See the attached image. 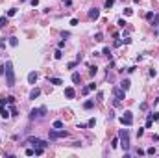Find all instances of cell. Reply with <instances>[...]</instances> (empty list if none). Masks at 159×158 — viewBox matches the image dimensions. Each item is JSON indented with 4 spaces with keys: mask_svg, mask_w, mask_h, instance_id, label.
<instances>
[{
    "mask_svg": "<svg viewBox=\"0 0 159 158\" xmlns=\"http://www.w3.org/2000/svg\"><path fill=\"white\" fill-rule=\"evenodd\" d=\"M118 141H120V145H122L124 151H130V130L128 128L118 130Z\"/></svg>",
    "mask_w": 159,
    "mask_h": 158,
    "instance_id": "1",
    "label": "cell"
},
{
    "mask_svg": "<svg viewBox=\"0 0 159 158\" xmlns=\"http://www.w3.org/2000/svg\"><path fill=\"white\" fill-rule=\"evenodd\" d=\"M6 84L9 87L15 86V73H13V65H11V61H7V63H6Z\"/></svg>",
    "mask_w": 159,
    "mask_h": 158,
    "instance_id": "2",
    "label": "cell"
},
{
    "mask_svg": "<svg viewBox=\"0 0 159 158\" xmlns=\"http://www.w3.org/2000/svg\"><path fill=\"white\" fill-rule=\"evenodd\" d=\"M26 143L33 145V149H35V147H43V149H46V147H48V141H44V140H41V138H33V136L28 138Z\"/></svg>",
    "mask_w": 159,
    "mask_h": 158,
    "instance_id": "3",
    "label": "cell"
},
{
    "mask_svg": "<svg viewBox=\"0 0 159 158\" xmlns=\"http://www.w3.org/2000/svg\"><path fill=\"white\" fill-rule=\"evenodd\" d=\"M120 123L124 127H132L133 125V114L132 112H124V115H120Z\"/></svg>",
    "mask_w": 159,
    "mask_h": 158,
    "instance_id": "4",
    "label": "cell"
},
{
    "mask_svg": "<svg viewBox=\"0 0 159 158\" xmlns=\"http://www.w3.org/2000/svg\"><path fill=\"white\" fill-rule=\"evenodd\" d=\"M57 138H67V130H52V132H50V140H57Z\"/></svg>",
    "mask_w": 159,
    "mask_h": 158,
    "instance_id": "5",
    "label": "cell"
},
{
    "mask_svg": "<svg viewBox=\"0 0 159 158\" xmlns=\"http://www.w3.org/2000/svg\"><path fill=\"white\" fill-rule=\"evenodd\" d=\"M113 95H115V99H117V101H122V99L126 97V91L122 89V87H120V89L115 87V89H113Z\"/></svg>",
    "mask_w": 159,
    "mask_h": 158,
    "instance_id": "6",
    "label": "cell"
},
{
    "mask_svg": "<svg viewBox=\"0 0 159 158\" xmlns=\"http://www.w3.org/2000/svg\"><path fill=\"white\" fill-rule=\"evenodd\" d=\"M98 17H100V9L98 7H91L89 9V19L91 21H96Z\"/></svg>",
    "mask_w": 159,
    "mask_h": 158,
    "instance_id": "7",
    "label": "cell"
},
{
    "mask_svg": "<svg viewBox=\"0 0 159 158\" xmlns=\"http://www.w3.org/2000/svg\"><path fill=\"white\" fill-rule=\"evenodd\" d=\"M0 117H2V119H9V117H11V112H9L7 108H4L2 104H0Z\"/></svg>",
    "mask_w": 159,
    "mask_h": 158,
    "instance_id": "8",
    "label": "cell"
},
{
    "mask_svg": "<svg viewBox=\"0 0 159 158\" xmlns=\"http://www.w3.org/2000/svg\"><path fill=\"white\" fill-rule=\"evenodd\" d=\"M39 117H43V114H41V108L37 110V108H33L32 112H30V119L33 121V119H39Z\"/></svg>",
    "mask_w": 159,
    "mask_h": 158,
    "instance_id": "9",
    "label": "cell"
},
{
    "mask_svg": "<svg viewBox=\"0 0 159 158\" xmlns=\"http://www.w3.org/2000/svg\"><path fill=\"white\" fill-rule=\"evenodd\" d=\"M65 97H67V99H74V97H76L74 87H65Z\"/></svg>",
    "mask_w": 159,
    "mask_h": 158,
    "instance_id": "10",
    "label": "cell"
},
{
    "mask_svg": "<svg viewBox=\"0 0 159 158\" xmlns=\"http://www.w3.org/2000/svg\"><path fill=\"white\" fill-rule=\"evenodd\" d=\"M39 95H41V89H39V87H33V89L30 91V99H32V101H35Z\"/></svg>",
    "mask_w": 159,
    "mask_h": 158,
    "instance_id": "11",
    "label": "cell"
},
{
    "mask_svg": "<svg viewBox=\"0 0 159 158\" xmlns=\"http://www.w3.org/2000/svg\"><path fill=\"white\" fill-rule=\"evenodd\" d=\"M37 78H39V76H37V73H35V71H32L30 74H28V82H30V84H35Z\"/></svg>",
    "mask_w": 159,
    "mask_h": 158,
    "instance_id": "12",
    "label": "cell"
},
{
    "mask_svg": "<svg viewBox=\"0 0 159 158\" xmlns=\"http://www.w3.org/2000/svg\"><path fill=\"white\" fill-rule=\"evenodd\" d=\"M48 82L52 84V86H61V84H63V80L57 78V76H52V78H48Z\"/></svg>",
    "mask_w": 159,
    "mask_h": 158,
    "instance_id": "13",
    "label": "cell"
},
{
    "mask_svg": "<svg viewBox=\"0 0 159 158\" xmlns=\"http://www.w3.org/2000/svg\"><path fill=\"white\" fill-rule=\"evenodd\" d=\"M130 84H132V82H130V78H124L122 82H120V87H122L124 91H128V89H130Z\"/></svg>",
    "mask_w": 159,
    "mask_h": 158,
    "instance_id": "14",
    "label": "cell"
},
{
    "mask_svg": "<svg viewBox=\"0 0 159 158\" xmlns=\"http://www.w3.org/2000/svg\"><path fill=\"white\" fill-rule=\"evenodd\" d=\"M93 106H94V101H93V99H89V101L83 102V108H85V110H91Z\"/></svg>",
    "mask_w": 159,
    "mask_h": 158,
    "instance_id": "15",
    "label": "cell"
},
{
    "mask_svg": "<svg viewBox=\"0 0 159 158\" xmlns=\"http://www.w3.org/2000/svg\"><path fill=\"white\" fill-rule=\"evenodd\" d=\"M80 80H82V76H80V73H72V82H74V84H78Z\"/></svg>",
    "mask_w": 159,
    "mask_h": 158,
    "instance_id": "16",
    "label": "cell"
},
{
    "mask_svg": "<svg viewBox=\"0 0 159 158\" xmlns=\"http://www.w3.org/2000/svg\"><path fill=\"white\" fill-rule=\"evenodd\" d=\"M96 73H98V67H96V65H91V67H89V74H91V76H94Z\"/></svg>",
    "mask_w": 159,
    "mask_h": 158,
    "instance_id": "17",
    "label": "cell"
},
{
    "mask_svg": "<svg viewBox=\"0 0 159 158\" xmlns=\"http://www.w3.org/2000/svg\"><path fill=\"white\" fill-rule=\"evenodd\" d=\"M6 24H7V17H6V15H2V17H0V28H4Z\"/></svg>",
    "mask_w": 159,
    "mask_h": 158,
    "instance_id": "18",
    "label": "cell"
},
{
    "mask_svg": "<svg viewBox=\"0 0 159 158\" xmlns=\"http://www.w3.org/2000/svg\"><path fill=\"white\" fill-rule=\"evenodd\" d=\"M54 58H55V60H61V58H63V52H61V49H57V50L54 52Z\"/></svg>",
    "mask_w": 159,
    "mask_h": 158,
    "instance_id": "19",
    "label": "cell"
},
{
    "mask_svg": "<svg viewBox=\"0 0 159 158\" xmlns=\"http://www.w3.org/2000/svg\"><path fill=\"white\" fill-rule=\"evenodd\" d=\"M54 128L55 130H61L63 128V121H54Z\"/></svg>",
    "mask_w": 159,
    "mask_h": 158,
    "instance_id": "20",
    "label": "cell"
},
{
    "mask_svg": "<svg viewBox=\"0 0 159 158\" xmlns=\"http://www.w3.org/2000/svg\"><path fill=\"white\" fill-rule=\"evenodd\" d=\"M102 54H104V56H107V58H109V60H111V58H113V56H111V50H109V47H105L104 50H102Z\"/></svg>",
    "mask_w": 159,
    "mask_h": 158,
    "instance_id": "21",
    "label": "cell"
},
{
    "mask_svg": "<svg viewBox=\"0 0 159 158\" xmlns=\"http://www.w3.org/2000/svg\"><path fill=\"white\" fill-rule=\"evenodd\" d=\"M9 45H11V47H17V45H19V39H17V37H9Z\"/></svg>",
    "mask_w": 159,
    "mask_h": 158,
    "instance_id": "22",
    "label": "cell"
},
{
    "mask_svg": "<svg viewBox=\"0 0 159 158\" xmlns=\"http://www.w3.org/2000/svg\"><path fill=\"white\" fill-rule=\"evenodd\" d=\"M152 123H154V119L148 115V117H146V128H152Z\"/></svg>",
    "mask_w": 159,
    "mask_h": 158,
    "instance_id": "23",
    "label": "cell"
},
{
    "mask_svg": "<svg viewBox=\"0 0 159 158\" xmlns=\"http://www.w3.org/2000/svg\"><path fill=\"white\" fill-rule=\"evenodd\" d=\"M152 19H154V21H152V24H154V26H159V24H157V22H159V13H155V15L152 17Z\"/></svg>",
    "mask_w": 159,
    "mask_h": 158,
    "instance_id": "24",
    "label": "cell"
},
{
    "mask_svg": "<svg viewBox=\"0 0 159 158\" xmlns=\"http://www.w3.org/2000/svg\"><path fill=\"white\" fill-rule=\"evenodd\" d=\"M17 15V7H11L9 11H7V17H15Z\"/></svg>",
    "mask_w": 159,
    "mask_h": 158,
    "instance_id": "25",
    "label": "cell"
},
{
    "mask_svg": "<svg viewBox=\"0 0 159 158\" xmlns=\"http://www.w3.org/2000/svg\"><path fill=\"white\" fill-rule=\"evenodd\" d=\"M148 115L152 117L154 121H159V114H157V112H152V114H148Z\"/></svg>",
    "mask_w": 159,
    "mask_h": 158,
    "instance_id": "26",
    "label": "cell"
},
{
    "mask_svg": "<svg viewBox=\"0 0 159 158\" xmlns=\"http://www.w3.org/2000/svg\"><path fill=\"white\" fill-rule=\"evenodd\" d=\"M113 4H115V0H105V4H104V6H105V9H109Z\"/></svg>",
    "mask_w": 159,
    "mask_h": 158,
    "instance_id": "27",
    "label": "cell"
},
{
    "mask_svg": "<svg viewBox=\"0 0 159 158\" xmlns=\"http://www.w3.org/2000/svg\"><path fill=\"white\" fill-rule=\"evenodd\" d=\"M118 143H120V141H118V138H115V140L111 141V147H113V149H117V147H118Z\"/></svg>",
    "mask_w": 159,
    "mask_h": 158,
    "instance_id": "28",
    "label": "cell"
},
{
    "mask_svg": "<svg viewBox=\"0 0 159 158\" xmlns=\"http://www.w3.org/2000/svg\"><path fill=\"white\" fill-rule=\"evenodd\" d=\"M78 63H80V61H70V63H67V69H74Z\"/></svg>",
    "mask_w": 159,
    "mask_h": 158,
    "instance_id": "29",
    "label": "cell"
},
{
    "mask_svg": "<svg viewBox=\"0 0 159 158\" xmlns=\"http://www.w3.org/2000/svg\"><path fill=\"white\" fill-rule=\"evenodd\" d=\"M117 24H118V26H120V28H124V26H126V24H128V22H126L124 19H118V22H117Z\"/></svg>",
    "mask_w": 159,
    "mask_h": 158,
    "instance_id": "30",
    "label": "cell"
},
{
    "mask_svg": "<svg viewBox=\"0 0 159 158\" xmlns=\"http://www.w3.org/2000/svg\"><path fill=\"white\" fill-rule=\"evenodd\" d=\"M94 41H104V36H102V34H100V32H98L96 36H94Z\"/></svg>",
    "mask_w": 159,
    "mask_h": 158,
    "instance_id": "31",
    "label": "cell"
},
{
    "mask_svg": "<svg viewBox=\"0 0 159 158\" xmlns=\"http://www.w3.org/2000/svg\"><path fill=\"white\" fill-rule=\"evenodd\" d=\"M124 15H128V17H130V15H133V9H130V7H124Z\"/></svg>",
    "mask_w": 159,
    "mask_h": 158,
    "instance_id": "32",
    "label": "cell"
},
{
    "mask_svg": "<svg viewBox=\"0 0 159 158\" xmlns=\"http://www.w3.org/2000/svg\"><path fill=\"white\" fill-rule=\"evenodd\" d=\"M155 152H157V151H155V147H150V149L146 151V154H155Z\"/></svg>",
    "mask_w": 159,
    "mask_h": 158,
    "instance_id": "33",
    "label": "cell"
},
{
    "mask_svg": "<svg viewBox=\"0 0 159 158\" xmlns=\"http://www.w3.org/2000/svg\"><path fill=\"white\" fill-rule=\"evenodd\" d=\"M26 154H28V156H33V154H35V149H26Z\"/></svg>",
    "mask_w": 159,
    "mask_h": 158,
    "instance_id": "34",
    "label": "cell"
},
{
    "mask_svg": "<svg viewBox=\"0 0 159 158\" xmlns=\"http://www.w3.org/2000/svg\"><path fill=\"white\" fill-rule=\"evenodd\" d=\"M94 125H96V121H94V119H91V121L87 123V127H89V128H93V127H94Z\"/></svg>",
    "mask_w": 159,
    "mask_h": 158,
    "instance_id": "35",
    "label": "cell"
},
{
    "mask_svg": "<svg viewBox=\"0 0 159 158\" xmlns=\"http://www.w3.org/2000/svg\"><path fill=\"white\" fill-rule=\"evenodd\" d=\"M135 154H139V156H143V154H146L143 149H135Z\"/></svg>",
    "mask_w": 159,
    "mask_h": 158,
    "instance_id": "36",
    "label": "cell"
},
{
    "mask_svg": "<svg viewBox=\"0 0 159 158\" xmlns=\"http://www.w3.org/2000/svg\"><path fill=\"white\" fill-rule=\"evenodd\" d=\"M82 93H83V95H89V93H91V89H89V87H83Z\"/></svg>",
    "mask_w": 159,
    "mask_h": 158,
    "instance_id": "37",
    "label": "cell"
},
{
    "mask_svg": "<svg viewBox=\"0 0 159 158\" xmlns=\"http://www.w3.org/2000/svg\"><path fill=\"white\" fill-rule=\"evenodd\" d=\"M143 134H144V128H139V130H137V138H141Z\"/></svg>",
    "mask_w": 159,
    "mask_h": 158,
    "instance_id": "38",
    "label": "cell"
},
{
    "mask_svg": "<svg viewBox=\"0 0 159 158\" xmlns=\"http://www.w3.org/2000/svg\"><path fill=\"white\" fill-rule=\"evenodd\" d=\"M91 89V91H94V89H96V84H89V86H87Z\"/></svg>",
    "mask_w": 159,
    "mask_h": 158,
    "instance_id": "39",
    "label": "cell"
},
{
    "mask_svg": "<svg viewBox=\"0 0 159 158\" xmlns=\"http://www.w3.org/2000/svg\"><path fill=\"white\" fill-rule=\"evenodd\" d=\"M0 104H2V106H6V104H7V97H6V99H0Z\"/></svg>",
    "mask_w": 159,
    "mask_h": 158,
    "instance_id": "40",
    "label": "cell"
},
{
    "mask_svg": "<svg viewBox=\"0 0 159 158\" xmlns=\"http://www.w3.org/2000/svg\"><path fill=\"white\" fill-rule=\"evenodd\" d=\"M120 45H122V41H120V39H117V41L113 43V47H120Z\"/></svg>",
    "mask_w": 159,
    "mask_h": 158,
    "instance_id": "41",
    "label": "cell"
},
{
    "mask_svg": "<svg viewBox=\"0 0 159 158\" xmlns=\"http://www.w3.org/2000/svg\"><path fill=\"white\" fill-rule=\"evenodd\" d=\"M6 73V65H0V74H4Z\"/></svg>",
    "mask_w": 159,
    "mask_h": 158,
    "instance_id": "42",
    "label": "cell"
},
{
    "mask_svg": "<svg viewBox=\"0 0 159 158\" xmlns=\"http://www.w3.org/2000/svg\"><path fill=\"white\" fill-rule=\"evenodd\" d=\"M30 4H32V6L35 7V6H39V0H32V2H30Z\"/></svg>",
    "mask_w": 159,
    "mask_h": 158,
    "instance_id": "43",
    "label": "cell"
},
{
    "mask_svg": "<svg viewBox=\"0 0 159 158\" xmlns=\"http://www.w3.org/2000/svg\"><path fill=\"white\" fill-rule=\"evenodd\" d=\"M63 2H65L67 6H72V0H63Z\"/></svg>",
    "mask_w": 159,
    "mask_h": 158,
    "instance_id": "44",
    "label": "cell"
},
{
    "mask_svg": "<svg viewBox=\"0 0 159 158\" xmlns=\"http://www.w3.org/2000/svg\"><path fill=\"white\" fill-rule=\"evenodd\" d=\"M155 101H157V102H159V97H157V99H155Z\"/></svg>",
    "mask_w": 159,
    "mask_h": 158,
    "instance_id": "45",
    "label": "cell"
}]
</instances>
